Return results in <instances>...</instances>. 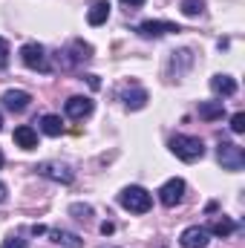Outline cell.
Returning a JSON list of instances; mask_svg holds the SVG:
<instances>
[{"label":"cell","mask_w":245,"mask_h":248,"mask_svg":"<svg viewBox=\"0 0 245 248\" xmlns=\"http://www.w3.org/2000/svg\"><path fill=\"white\" fill-rule=\"evenodd\" d=\"M170 150L182 162H196V159L205 156V144H202L199 136H173L170 139Z\"/></svg>","instance_id":"6da1fadb"},{"label":"cell","mask_w":245,"mask_h":248,"mask_svg":"<svg viewBox=\"0 0 245 248\" xmlns=\"http://www.w3.org/2000/svg\"><path fill=\"white\" fill-rule=\"evenodd\" d=\"M119 205H122L124 211H130V214H147L150 205H153V196H150L144 187L130 185L119 193Z\"/></svg>","instance_id":"7a4b0ae2"},{"label":"cell","mask_w":245,"mask_h":248,"mask_svg":"<svg viewBox=\"0 0 245 248\" xmlns=\"http://www.w3.org/2000/svg\"><path fill=\"white\" fill-rule=\"evenodd\" d=\"M216 159L225 170H243L245 168V150L234 141H219L216 147Z\"/></svg>","instance_id":"3957f363"},{"label":"cell","mask_w":245,"mask_h":248,"mask_svg":"<svg viewBox=\"0 0 245 248\" xmlns=\"http://www.w3.org/2000/svg\"><path fill=\"white\" fill-rule=\"evenodd\" d=\"M20 61L35 72H49V61H46V49L41 44H23L20 46Z\"/></svg>","instance_id":"277c9868"},{"label":"cell","mask_w":245,"mask_h":248,"mask_svg":"<svg viewBox=\"0 0 245 248\" xmlns=\"http://www.w3.org/2000/svg\"><path fill=\"white\" fill-rule=\"evenodd\" d=\"M35 170H38L41 176L52 179V182H61V185H69V182L75 179L72 168H69V165H61V162H41V165H38Z\"/></svg>","instance_id":"5b68a950"},{"label":"cell","mask_w":245,"mask_h":248,"mask_svg":"<svg viewBox=\"0 0 245 248\" xmlns=\"http://www.w3.org/2000/svg\"><path fill=\"white\" fill-rule=\"evenodd\" d=\"M184 196V179L179 176H173V179H168L165 185L159 187V202L165 205V208H173V205H179Z\"/></svg>","instance_id":"8992f818"},{"label":"cell","mask_w":245,"mask_h":248,"mask_svg":"<svg viewBox=\"0 0 245 248\" xmlns=\"http://www.w3.org/2000/svg\"><path fill=\"white\" fill-rule=\"evenodd\" d=\"M170 32H182V29L176 23H168V20H144V23H138L141 38H162V35H170Z\"/></svg>","instance_id":"52a82bcc"},{"label":"cell","mask_w":245,"mask_h":248,"mask_svg":"<svg viewBox=\"0 0 245 248\" xmlns=\"http://www.w3.org/2000/svg\"><path fill=\"white\" fill-rule=\"evenodd\" d=\"M63 110H66L69 119L81 122V119H87V116L92 113V98H87V95H72V98L63 104Z\"/></svg>","instance_id":"ba28073f"},{"label":"cell","mask_w":245,"mask_h":248,"mask_svg":"<svg viewBox=\"0 0 245 248\" xmlns=\"http://www.w3.org/2000/svg\"><path fill=\"white\" fill-rule=\"evenodd\" d=\"M208 240H211L208 228H199V225H190V228H184L182 237H179L182 248H205V246H208Z\"/></svg>","instance_id":"9c48e42d"},{"label":"cell","mask_w":245,"mask_h":248,"mask_svg":"<svg viewBox=\"0 0 245 248\" xmlns=\"http://www.w3.org/2000/svg\"><path fill=\"white\" fill-rule=\"evenodd\" d=\"M29 101H32V95L26 90H6L3 93V107L12 113H23L29 107Z\"/></svg>","instance_id":"30bf717a"},{"label":"cell","mask_w":245,"mask_h":248,"mask_svg":"<svg viewBox=\"0 0 245 248\" xmlns=\"http://www.w3.org/2000/svg\"><path fill=\"white\" fill-rule=\"evenodd\" d=\"M110 3L107 0H95L92 6H90V12H87V23L90 26H101V23H107V17H110Z\"/></svg>","instance_id":"8fae6325"},{"label":"cell","mask_w":245,"mask_h":248,"mask_svg":"<svg viewBox=\"0 0 245 248\" xmlns=\"http://www.w3.org/2000/svg\"><path fill=\"white\" fill-rule=\"evenodd\" d=\"M211 90L219 95V98H231L237 93V81L231 75H214L211 78Z\"/></svg>","instance_id":"7c38bea8"},{"label":"cell","mask_w":245,"mask_h":248,"mask_svg":"<svg viewBox=\"0 0 245 248\" xmlns=\"http://www.w3.org/2000/svg\"><path fill=\"white\" fill-rule=\"evenodd\" d=\"M15 141H17V147L32 150V147H38V130L29 127V124H20V127L15 130Z\"/></svg>","instance_id":"4fadbf2b"},{"label":"cell","mask_w":245,"mask_h":248,"mask_svg":"<svg viewBox=\"0 0 245 248\" xmlns=\"http://www.w3.org/2000/svg\"><path fill=\"white\" fill-rule=\"evenodd\" d=\"M222 113H225V101H202L199 104V119H205V122L222 119Z\"/></svg>","instance_id":"5bb4252c"},{"label":"cell","mask_w":245,"mask_h":248,"mask_svg":"<svg viewBox=\"0 0 245 248\" xmlns=\"http://www.w3.org/2000/svg\"><path fill=\"white\" fill-rule=\"evenodd\" d=\"M46 234L52 237V243H58V246H63V248H81L84 246L81 237L72 234V231H46Z\"/></svg>","instance_id":"9a60e30c"},{"label":"cell","mask_w":245,"mask_h":248,"mask_svg":"<svg viewBox=\"0 0 245 248\" xmlns=\"http://www.w3.org/2000/svg\"><path fill=\"white\" fill-rule=\"evenodd\" d=\"M124 104H127V110H141V107L147 104V93H144L141 87H136V90L124 93Z\"/></svg>","instance_id":"2e32d148"},{"label":"cell","mask_w":245,"mask_h":248,"mask_svg":"<svg viewBox=\"0 0 245 248\" xmlns=\"http://www.w3.org/2000/svg\"><path fill=\"white\" fill-rule=\"evenodd\" d=\"M41 130H44L46 136H61V133H63L61 116H52V113H49V116H44V119H41Z\"/></svg>","instance_id":"e0dca14e"},{"label":"cell","mask_w":245,"mask_h":248,"mask_svg":"<svg viewBox=\"0 0 245 248\" xmlns=\"http://www.w3.org/2000/svg\"><path fill=\"white\" fill-rule=\"evenodd\" d=\"M234 222L228 219V217H222V219H214L211 222V228H208V234H216V237H228V234H234Z\"/></svg>","instance_id":"ac0fdd59"},{"label":"cell","mask_w":245,"mask_h":248,"mask_svg":"<svg viewBox=\"0 0 245 248\" xmlns=\"http://www.w3.org/2000/svg\"><path fill=\"white\" fill-rule=\"evenodd\" d=\"M205 12V3L202 0H182V15L187 17H199Z\"/></svg>","instance_id":"d6986e66"},{"label":"cell","mask_w":245,"mask_h":248,"mask_svg":"<svg viewBox=\"0 0 245 248\" xmlns=\"http://www.w3.org/2000/svg\"><path fill=\"white\" fill-rule=\"evenodd\" d=\"M69 214H72L75 219H90V217H92V208H90V205H69Z\"/></svg>","instance_id":"ffe728a7"},{"label":"cell","mask_w":245,"mask_h":248,"mask_svg":"<svg viewBox=\"0 0 245 248\" xmlns=\"http://www.w3.org/2000/svg\"><path fill=\"white\" fill-rule=\"evenodd\" d=\"M0 248H26V240L12 234V237H6V240H3V246H0Z\"/></svg>","instance_id":"44dd1931"},{"label":"cell","mask_w":245,"mask_h":248,"mask_svg":"<svg viewBox=\"0 0 245 248\" xmlns=\"http://www.w3.org/2000/svg\"><path fill=\"white\" fill-rule=\"evenodd\" d=\"M231 130H234V133H243L245 130V116L243 113H237V116L231 119Z\"/></svg>","instance_id":"7402d4cb"},{"label":"cell","mask_w":245,"mask_h":248,"mask_svg":"<svg viewBox=\"0 0 245 248\" xmlns=\"http://www.w3.org/2000/svg\"><path fill=\"white\" fill-rule=\"evenodd\" d=\"M9 63V44L0 38V66H6Z\"/></svg>","instance_id":"603a6c76"},{"label":"cell","mask_w":245,"mask_h":248,"mask_svg":"<svg viewBox=\"0 0 245 248\" xmlns=\"http://www.w3.org/2000/svg\"><path fill=\"white\" fill-rule=\"evenodd\" d=\"M113 231H116V228H113V222H104V225H101V234H104V237H107V234H113Z\"/></svg>","instance_id":"cb8c5ba5"},{"label":"cell","mask_w":245,"mask_h":248,"mask_svg":"<svg viewBox=\"0 0 245 248\" xmlns=\"http://www.w3.org/2000/svg\"><path fill=\"white\" fill-rule=\"evenodd\" d=\"M46 231H49L46 225H32V234H46Z\"/></svg>","instance_id":"d4e9b609"},{"label":"cell","mask_w":245,"mask_h":248,"mask_svg":"<svg viewBox=\"0 0 245 248\" xmlns=\"http://www.w3.org/2000/svg\"><path fill=\"white\" fill-rule=\"evenodd\" d=\"M124 6H144V0H122Z\"/></svg>","instance_id":"484cf974"},{"label":"cell","mask_w":245,"mask_h":248,"mask_svg":"<svg viewBox=\"0 0 245 248\" xmlns=\"http://www.w3.org/2000/svg\"><path fill=\"white\" fill-rule=\"evenodd\" d=\"M6 196H9V190H6V185L0 182V202H6Z\"/></svg>","instance_id":"4316f807"},{"label":"cell","mask_w":245,"mask_h":248,"mask_svg":"<svg viewBox=\"0 0 245 248\" xmlns=\"http://www.w3.org/2000/svg\"><path fill=\"white\" fill-rule=\"evenodd\" d=\"M0 130H3V116H0Z\"/></svg>","instance_id":"83f0119b"},{"label":"cell","mask_w":245,"mask_h":248,"mask_svg":"<svg viewBox=\"0 0 245 248\" xmlns=\"http://www.w3.org/2000/svg\"><path fill=\"white\" fill-rule=\"evenodd\" d=\"M0 165H3V153H0Z\"/></svg>","instance_id":"f1b7e54d"}]
</instances>
